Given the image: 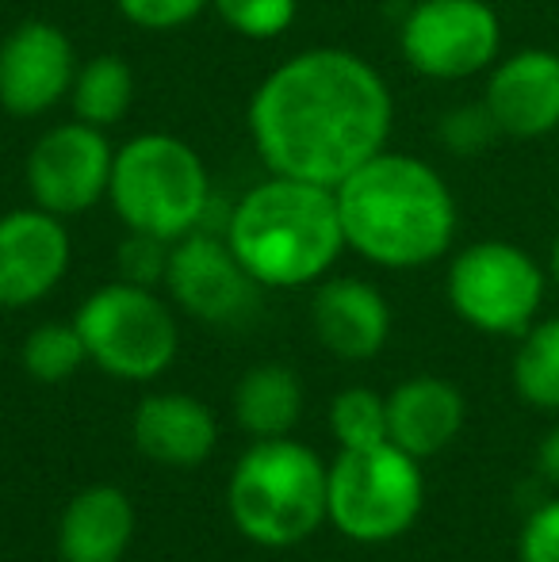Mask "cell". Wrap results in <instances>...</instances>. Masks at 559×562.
<instances>
[{
  "instance_id": "obj_13",
  "label": "cell",
  "mask_w": 559,
  "mask_h": 562,
  "mask_svg": "<svg viewBox=\"0 0 559 562\" xmlns=\"http://www.w3.org/2000/svg\"><path fill=\"white\" fill-rule=\"evenodd\" d=\"M74 241L66 218L43 207H15L0 215V311L35 306L66 280Z\"/></svg>"
},
{
  "instance_id": "obj_17",
  "label": "cell",
  "mask_w": 559,
  "mask_h": 562,
  "mask_svg": "<svg viewBox=\"0 0 559 562\" xmlns=\"http://www.w3.org/2000/svg\"><path fill=\"white\" fill-rule=\"evenodd\" d=\"M131 440L146 459L161 467H195L215 451V414L192 394H146L131 417Z\"/></svg>"
},
{
  "instance_id": "obj_20",
  "label": "cell",
  "mask_w": 559,
  "mask_h": 562,
  "mask_svg": "<svg viewBox=\"0 0 559 562\" xmlns=\"http://www.w3.org/2000/svg\"><path fill=\"white\" fill-rule=\"evenodd\" d=\"M135 104V69L120 54H97V58L81 61L69 89V108L74 119L89 126H120Z\"/></svg>"
},
{
  "instance_id": "obj_21",
  "label": "cell",
  "mask_w": 559,
  "mask_h": 562,
  "mask_svg": "<svg viewBox=\"0 0 559 562\" xmlns=\"http://www.w3.org/2000/svg\"><path fill=\"white\" fill-rule=\"evenodd\" d=\"M514 391L537 409H559V314L533 322L517 337L514 352Z\"/></svg>"
},
{
  "instance_id": "obj_27",
  "label": "cell",
  "mask_w": 559,
  "mask_h": 562,
  "mask_svg": "<svg viewBox=\"0 0 559 562\" xmlns=\"http://www.w3.org/2000/svg\"><path fill=\"white\" fill-rule=\"evenodd\" d=\"M120 15L142 31H177L208 12L211 0H115Z\"/></svg>"
},
{
  "instance_id": "obj_22",
  "label": "cell",
  "mask_w": 559,
  "mask_h": 562,
  "mask_svg": "<svg viewBox=\"0 0 559 562\" xmlns=\"http://www.w3.org/2000/svg\"><path fill=\"white\" fill-rule=\"evenodd\" d=\"M20 363L38 383H66L89 363V348L74 322H43L23 337Z\"/></svg>"
},
{
  "instance_id": "obj_1",
  "label": "cell",
  "mask_w": 559,
  "mask_h": 562,
  "mask_svg": "<svg viewBox=\"0 0 559 562\" xmlns=\"http://www.w3.org/2000/svg\"><path fill=\"white\" fill-rule=\"evenodd\" d=\"M391 126L395 100L383 74L342 46L283 58L249 100V138L265 169L322 188L388 149Z\"/></svg>"
},
{
  "instance_id": "obj_16",
  "label": "cell",
  "mask_w": 559,
  "mask_h": 562,
  "mask_svg": "<svg viewBox=\"0 0 559 562\" xmlns=\"http://www.w3.org/2000/svg\"><path fill=\"white\" fill-rule=\"evenodd\" d=\"M463 417L468 402L452 379L411 375L388 394V440L422 463L460 437Z\"/></svg>"
},
{
  "instance_id": "obj_11",
  "label": "cell",
  "mask_w": 559,
  "mask_h": 562,
  "mask_svg": "<svg viewBox=\"0 0 559 562\" xmlns=\"http://www.w3.org/2000/svg\"><path fill=\"white\" fill-rule=\"evenodd\" d=\"M161 288L172 306L208 326H242L265 291L234 257L223 229L208 226L172 241Z\"/></svg>"
},
{
  "instance_id": "obj_24",
  "label": "cell",
  "mask_w": 559,
  "mask_h": 562,
  "mask_svg": "<svg viewBox=\"0 0 559 562\" xmlns=\"http://www.w3.org/2000/svg\"><path fill=\"white\" fill-rule=\"evenodd\" d=\"M211 12L242 38L269 43L295 23L299 0H211Z\"/></svg>"
},
{
  "instance_id": "obj_28",
  "label": "cell",
  "mask_w": 559,
  "mask_h": 562,
  "mask_svg": "<svg viewBox=\"0 0 559 562\" xmlns=\"http://www.w3.org/2000/svg\"><path fill=\"white\" fill-rule=\"evenodd\" d=\"M517 562H559V497H548L525 517Z\"/></svg>"
},
{
  "instance_id": "obj_30",
  "label": "cell",
  "mask_w": 559,
  "mask_h": 562,
  "mask_svg": "<svg viewBox=\"0 0 559 562\" xmlns=\"http://www.w3.org/2000/svg\"><path fill=\"white\" fill-rule=\"evenodd\" d=\"M548 276L559 283V234H556V241H552V252H548Z\"/></svg>"
},
{
  "instance_id": "obj_10",
  "label": "cell",
  "mask_w": 559,
  "mask_h": 562,
  "mask_svg": "<svg viewBox=\"0 0 559 562\" xmlns=\"http://www.w3.org/2000/svg\"><path fill=\"white\" fill-rule=\"evenodd\" d=\"M112 165L115 146L108 142V131L81 123V119L51 126L35 138L27 165H23L31 203L58 218L85 215L100 200H108Z\"/></svg>"
},
{
  "instance_id": "obj_3",
  "label": "cell",
  "mask_w": 559,
  "mask_h": 562,
  "mask_svg": "<svg viewBox=\"0 0 559 562\" xmlns=\"http://www.w3.org/2000/svg\"><path fill=\"white\" fill-rule=\"evenodd\" d=\"M226 245L261 288L295 291L329 276L349 245L334 188L269 172L231 211Z\"/></svg>"
},
{
  "instance_id": "obj_5",
  "label": "cell",
  "mask_w": 559,
  "mask_h": 562,
  "mask_svg": "<svg viewBox=\"0 0 559 562\" xmlns=\"http://www.w3.org/2000/svg\"><path fill=\"white\" fill-rule=\"evenodd\" d=\"M108 203L120 223L135 234L177 241L208 226L215 192H211L208 165L185 138L149 131L115 149Z\"/></svg>"
},
{
  "instance_id": "obj_4",
  "label": "cell",
  "mask_w": 559,
  "mask_h": 562,
  "mask_svg": "<svg viewBox=\"0 0 559 562\" xmlns=\"http://www.w3.org/2000/svg\"><path fill=\"white\" fill-rule=\"evenodd\" d=\"M329 463L291 437L254 440L226 482V513L257 548H299L326 525Z\"/></svg>"
},
{
  "instance_id": "obj_19",
  "label": "cell",
  "mask_w": 559,
  "mask_h": 562,
  "mask_svg": "<svg viewBox=\"0 0 559 562\" xmlns=\"http://www.w3.org/2000/svg\"><path fill=\"white\" fill-rule=\"evenodd\" d=\"M303 379L283 363H257L234 386V422L254 440H277L295 429L303 414Z\"/></svg>"
},
{
  "instance_id": "obj_8",
  "label": "cell",
  "mask_w": 559,
  "mask_h": 562,
  "mask_svg": "<svg viewBox=\"0 0 559 562\" xmlns=\"http://www.w3.org/2000/svg\"><path fill=\"white\" fill-rule=\"evenodd\" d=\"M548 272L514 241H471L452 257L445 295L456 318L491 337H522L545 306Z\"/></svg>"
},
{
  "instance_id": "obj_2",
  "label": "cell",
  "mask_w": 559,
  "mask_h": 562,
  "mask_svg": "<svg viewBox=\"0 0 559 562\" xmlns=\"http://www.w3.org/2000/svg\"><path fill=\"white\" fill-rule=\"evenodd\" d=\"M345 245L380 268H425L456 241V195L429 161L380 149L334 188Z\"/></svg>"
},
{
  "instance_id": "obj_18",
  "label": "cell",
  "mask_w": 559,
  "mask_h": 562,
  "mask_svg": "<svg viewBox=\"0 0 559 562\" xmlns=\"http://www.w3.org/2000/svg\"><path fill=\"white\" fill-rule=\"evenodd\" d=\"M135 543V505L120 486H89L58 520L62 562H123Z\"/></svg>"
},
{
  "instance_id": "obj_23",
  "label": "cell",
  "mask_w": 559,
  "mask_h": 562,
  "mask_svg": "<svg viewBox=\"0 0 559 562\" xmlns=\"http://www.w3.org/2000/svg\"><path fill=\"white\" fill-rule=\"evenodd\" d=\"M329 437L337 451L372 448L388 440V394H376L372 386H349L329 402Z\"/></svg>"
},
{
  "instance_id": "obj_29",
  "label": "cell",
  "mask_w": 559,
  "mask_h": 562,
  "mask_svg": "<svg viewBox=\"0 0 559 562\" xmlns=\"http://www.w3.org/2000/svg\"><path fill=\"white\" fill-rule=\"evenodd\" d=\"M537 471H540V479H545L548 486L559 490V425H552V429L540 437V445H537Z\"/></svg>"
},
{
  "instance_id": "obj_25",
  "label": "cell",
  "mask_w": 559,
  "mask_h": 562,
  "mask_svg": "<svg viewBox=\"0 0 559 562\" xmlns=\"http://www.w3.org/2000/svg\"><path fill=\"white\" fill-rule=\"evenodd\" d=\"M437 138L448 154L476 157V154H483L494 138H502V131H499V123H494V115L487 112V104L479 100V104H463V108H452V112L440 115Z\"/></svg>"
},
{
  "instance_id": "obj_7",
  "label": "cell",
  "mask_w": 559,
  "mask_h": 562,
  "mask_svg": "<svg viewBox=\"0 0 559 562\" xmlns=\"http://www.w3.org/2000/svg\"><path fill=\"white\" fill-rule=\"evenodd\" d=\"M89 363L123 383H149L165 375L180 352V326L172 303L154 288L112 280L97 288L74 314Z\"/></svg>"
},
{
  "instance_id": "obj_12",
  "label": "cell",
  "mask_w": 559,
  "mask_h": 562,
  "mask_svg": "<svg viewBox=\"0 0 559 562\" xmlns=\"http://www.w3.org/2000/svg\"><path fill=\"white\" fill-rule=\"evenodd\" d=\"M69 35L51 20H23L0 38V108L15 119H38L69 100L77 77Z\"/></svg>"
},
{
  "instance_id": "obj_9",
  "label": "cell",
  "mask_w": 559,
  "mask_h": 562,
  "mask_svg": "<svg viewBox=\"0 0 559 562\" xmlns=\"http://www.w3.org/2000/svg\"><path fill=\"white\" fill-rule=\"evenodd\" d=\"M399 50L429 81H468L499 61L502 20L487 0H418L399 27Z\"/></svg>"
},
{
  "instance_id": "obj_6",
  "label": "cell",
  "mask_w": 559,
  "mask_h": 562,
  "mask_svg": "<svg viewBox=\"0 0 559 562\" xmlns=\"http://www.w3.org/2000/svg\"><path fill=\"white\" fill-rule=\"evenodd\" d=\"M425 509L422 459L391 440L345 448L329 463L326 525L353 543H391L418 525Z\"/></svg>"
},
{
  "instance_id": "obj_15",
  "label": "cell",
  "mask_w": 559,
  "mask_h": 562,
  "mask_svg": "<svg viewBox=\"0 0 559 562\" xmlns=\"http://www.w3.org/2000/svg\"><path fill=\"white\" fill-rule=\"evenodd\" d=\"M311 326L318 345L345 363H365L391 337V306L376 283L360 276H326L311 299Z\"/></svg>"
},
{
  "instance_id": "obj_14",
  "label": "cell",
  "mask_w": 559,
  "mask_h": 562,
  "mask_svg": "<svg viewBox=\"0 0 559 562\" xmlns=\"http://www.w3.org/2000/svg\"><path fill=\"white\" fill-rule=\"evenodd\" d=\"M483 104L494 115L502 138H548L559 131V54L517 50L487 69Z\"/></svg>"
},
{
  "instance_id": "obj_26",
  "label": "cell",
  "mask_w": 559,
  "mask_h": 562,
  "mask_svg": "<svg viewBox=\"0 0 559 562\" xmlns=\"http://www.w3.org/2000/svg\"><path fill=\"white\" fill-rule=\"evenodd\" d=\"M169 249H172V241H165V237L127 229V241H123L120 252H115L120 280L138 283V288H161L165 268H169Z\"/></svg>"
}]
</instances>
